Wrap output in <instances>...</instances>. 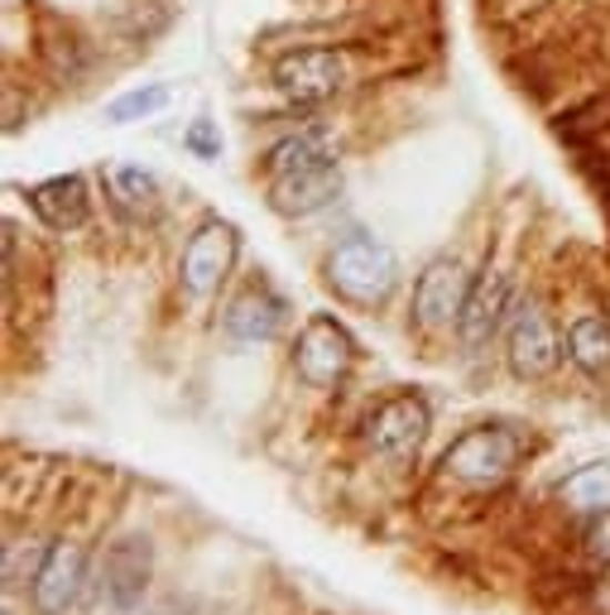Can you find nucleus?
<instances>
[{"label":"nucleus","instance_id":"obj_1","mask_svg":"<svg viewBox=\"0 0 610 615\" xmlns=\"http://www.w3.org/2000/svg\"><path fill=\"white\" fill-rule=\"evenodd\" d=\"M327 284L337 289L346 303L375 308L399 289V260L385 241L375 236H352L327 255Z\"/></svg>","mask_w":610,"mask_h":615},{"label":"nucleus","instance_id":"obj_2","mask_svg":"<svg viewBox=\"0 0 610 615\" xmlns=\"http://www.w3.org/2000/svg\"><path fill=\"white\" fill-rule=\"evenodd\" d=\"M352 82V53L346 49H288L274 58V87L294 107H323Z\"/></svg>","mask_w":610,"mask_h":615},{"label":"nucleus","instance_id":"obj_3","mask_svg":"<svg viewBox=\"0 0 610 615\" xmlns=\"http://www.w3.org/2000/svg\"><path fill=\"white\" fill-rule=\"evenodd\" d=\"M356 365V336L332 313L308 317V327L294 342V371L308 390H337Z\"/></svg>","mask_w":610,"mask_h":615},{"label":"nucleus","instance_id":"obj_4","mask_svg":"<svg viewBox=\"0 0 610 615\" xmlns=\"http://www.w3.org/2000/svg\"><path fill=\"white\" fill-rule=\"evenodd\" d=\"M562 351H568V342L558 336L553 317H548L539 299H525L505 322V356H510V371L519 380H548L558 371Z\"/></svg>","mask_w":610,"mask_h":615},{"label":"nucleus","instance_id":"obj_5","mask_svg":"<svg viewBox=\"0 0 610 615\" xmlns=\"http://www.w3.org/2000/svg\"><path fill=\"white\" fill-rule=\"evenodd\" d=\"M428 429H433L428 400H424V394H414V390H399V394H389L385 404L370 409L366 447L375 452V457H385V462H409L414 452L424 447Z\"/></svg>","mask_w":610,"mask_h":615},{"label":"nucleus","instance_id":"obj_6","mask_svg":"<svg viewBox=\"0 0 610 615\" xmlns=\"http://www.w3.org/2000/svg\"><path fill=\"white\" fill-rule=\"evenodd\" d=\"M241 255V236L236 226L222 222V216H212V222H202L193 231V241L183 245V260H179V284L187 299H212L216 289L231 280V265H236Z\"/></svg>","mask_w":610,"mask_h":615},{"label":"nucleus","instance_id":"obj_7","mask_svg":"<svg viewBox=\"0 0 610 615\" xmlns=\"http://www.w3.org/2000/svg\"><path fill=\"white\" fill-rule=\"evenodd\" d=\"M471 280L476 274H467V265H461L457 255L428 260L424 274H418V284H414V308H409L414 327H424V332L457 327L461 303H467V294H471Z\"/></svg>","mask_w":610,"mask_h":615},{"label":"nucleus","instance_id":"obj_8","mask_svg":"<svg viewBox=\"0 0 610 615\" xmlns=\"http://www.w3.org/2000/svg\"><path fill=\"white\" fill-rule=\"evenodd\" d=\"M519 462V437L505 433V429H471L461 433L453 447L443 452V472L457 476V481H471V486H496L515 472Z\"/></svg>","mask_w":610,"mask_h":615},{"label":"nucleus","instance_id":"obj_9","mask_svg":"<svg viewBox=\"0 0 610 615\" xmlns=\"http://www.w3.org/2000/svg\"><path fill=\"white\" fill-rule=\"evenodd\" d=\"M510 322V274L505 270H481L471 280V294L461 303L457 336L467 351H486L496 342V332Z\"/></svg>","mask_w":610,"mask_h":615},{"label":"nucleus","instance_id":"obj_10","mask_svg":"<svg viewBox=\"0 0 610 615\" xmlns=\"http://www.w3.org/2000/svg\"><path fill=\"white\" fill-rule=\"evenodd\" d=\"M87 582V553L78 544H53L34 567V611L39 615H68Z\"/></svg>","mask_w":610,"mask_h":615},{"label":"nucleus","instance_id":"obj_11","mask_svg":"<svg viewBox=\"0 0 610 615\" xmlns=\"http://www.w3.org/2000/svg\"><path fill=\"white\" fill-rule=\"evenodd\" d=\"M337 193H342L337 159L308 164V169H288V173H274L270 179V208L279 216H313V212H323Z\"/></svg>","mask_w":610,"mask_h":615},{"label":"nucleus","instance_id":"obj_12","mask_svg":"<svg viewBox=\"0 0 610 615\" xmlns=\"http://www.w3.org/2000/svg\"><path fill=\"white\" fill-rule=\"evenodd\" d=\"M29 208L49 231H78L92 212V193H87L82 173H58V179H43L29 188Z\"/></svg>","mask_w":610,"mask_h":615},{"label":"nucleus","instance_id":"obj_13","mask_svg":"<svg viewBox=\"0 0 610 615\" xmlns=\"http://www.w3.org/2000/svg\"><path fill=\"white\" fill-rule=\"evenodd\" d=\"M144 587H150V548L140 538H121L106 553V596L111 606L135 611L144 602Z\"/></svg>","mask_w":610,"mask_h":615},{"label":"nucleus","instance_id":"obj_14","mask_svg":"<svg viewBox=\"0 0 610 615\" xmlns=\"http://www.w3.org/2000/svg\"><path fill=\"white\" fill-rule=\"evenodd\" d=\"M284 327V303L270 289H245V294L226 308V332L236 342H270Z\"/></svg>","mask_w":610,"mask_h":615},{"label":"nucleus","instance_id":"obj_15","mask_svg":"<svg viewBox=\"0 0 610 615\" xmlns=\"http://www.w3.org/2000/svg\"><path fill=\"white\" fill-rule=\"evenodd\" d=\"M568 361L577 365L582 375H591V380H601V375H610V317H601V313H582L568 327Z\"/></svg>","mask_w":610,"mask_h":615},{"label":"nucleus","instance_id":"obj_16","mask_svg":"<svg viewBox=\"0 0 610 615\" xmlns=\"http://www.w3.org/2000/svg\"><path fill=\"white\" fill-rule=\"evenodd\" d=\"M327 159H337L332 154V135L323 125H308V130H298V135H284L279 144H270L265 150V173L274 179V173H288V169H308V164H327Z\"/></svg>","mask_w":610,"mask_h":615},{"label":"nucleus","instance_id":"obj_17","mask_svg":"<svg viewBox=\"0 0 610 615\" xmlns=\"http://www.w3.org/2000/svg\"><path fill=\"white\" fill-rule=\"evenodd\" d=\"M101 179H106V193L125 216H154L159 212V179L154 173H144L135 164H111Z\"/></svg>","mask_w":610,"mask_h":615},{"label":"nucleus","instance_id":"obj_18","mask_svg":"<svg viewBox=\"0 0 610 615\" xmlns=\"http://www.w3.org/2000/svg\"><path fill=\"white\" fill-rule=\"evenodd\" d=\"M562 501H568L572 510H610V466L597 462V466H582L568 486H562Z\"/></svg>","mask_w":610,"mask_h":615},{"label":"nucleus","instance_id":"obj_19","mask_svg":"<svg viewBox=\"0 0 610 615\" xmlns=\"http://www.w3.org/2000/svg\"><path fill=\"white\" fill-rule=\"evenodd\" d=\"M164 107H169V87H135V92H125V97L111 101L106 121L130 125V121H144V115H154V111H164Z\"/></svg>","mask_w":610,"mask_h":615},{"label":"nucleus","instance_id":"obj_20","mask_svg":"<svg viewBox=\"0 0 610 615\" xmlns=\"http://www.w3.org/2000/svg\"><path fill=\"white\" fill-rule=\"evenodd\" d=\"M183 150H193L197 159H216L222 154V135H216L212 121H193L183 130Z\"/></svg>","mask_w":610,"mask_h":615},{"label":"nucleus","instance_id":"obj_21","mask_svg":"<svg viewBox=\"0 0 610 615\" xmlns=\"http://www.w3.org/2000/svg\"><path fill=\"white\" fill-rule=\"evenodd\" d=\"M587 553L597 563H610V510H597L587 520Z\"/></svg>","mask_w":610,"mask_h":615},{"label":"nucleus","instance_id":"obj_22","mask_svg":"<svg viewBox=\"0 0 610 615\" xmlns=\"http://www.w3.org/2000/svg\"><path fill=\"white\" fill-rule=\"evenodd\" d=\"M591 606H597L601 615H610V563H606V573L597 577V587H591Z\"/></svg>","mask_w":610,"mask_h":615},{"label":"nucleus","instance_id":"obj_23","mask_svg":"<svg viewBox=\"0 0 610 615\" xmlns=\"http://www.w3.org/2000/svg\"><path fill=\"white\" fill-rule=\"evenodd\" d=\"M6 615H10V611H6Z\"/></svg>","mask_w":610,"mask_h":615}]
</instances>
